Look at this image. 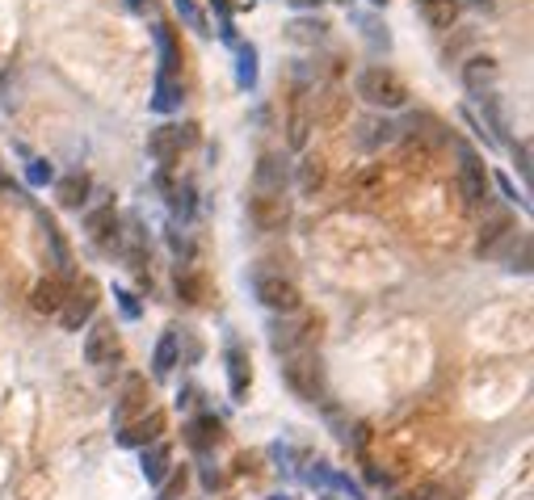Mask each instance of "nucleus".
Wrapping results in <instances>:
<instances>
[{
	"label": "nucleus",
	"mask_w": 534,
	"mask_h": 500,
	"mask_svg": "<svg viewBox=\"0 0 534 500\" xmlns=\"http://www.w3.org/2000/svg\"><path fill=\"white\" fill-rule=\"evenodd\" d=\"M354 93L362 102L379 110V114H391V110H404V105L413 102V88L404 85V76L396 68H387V63H371V68H362L354 80Z\"/></svg>",
	"instance_id": "obj_1"
},
{
	"label": "nucleus",
	"mask_w": 534,
	"mask_h": 500,
	"mask_svg": "<svg viewBox=\"0 0 534 500\" xmlns=\"http://www.w3.org/2000/svg\"><path fill=\"white\" fill-rule=\"evenodd\" d=\"M278 374H283L286 387H291L299 399H308V404H325L328 374H325V362H320V353H316V349L286 353L283 366H278Z\"/></svg>",
	"instance_id": "obj_2"
},
{
	"label": "nucleus",
	"mask_w": 534,
	"mask_h": 500,
	"mask_svg": "<svg viewBox=\"0 0 534 500\" xmlns=\"http://www.w3.org/2000/svg\"><path fill=\"white\" fill-rule=\"evenodd\" d=\"M252 294H257V303L266 311H274V316L303 311V291H299V282L278 274V269H252Z\"/></svg>",
	"instance_id": "obj_3"
},
{
	"label": "nucleus",
	"mask_w": 534,
	"mask_h": 500,
	"mask_svg": "<svg viewBox=\"0 0 534 500\" xmlns=\"http://www.w3.org/2000/svg\"><path fill=\"white\" fill-rule=\"evenodd\" d=\"M320 340V320L316 316H303V311H291L283 320H274L269 328V349L286 357V353H299V349H316Z\"/></svg>",
	"instance_id": "obj_4"
},
{
	"label": "nucleus",
	"mask_w": 534,
	"mask_h": 500,
	"mask_svg": "<svg viewBox=\"0 0 534 500\" xmlns=\"http://www.w3.org/2000/svg\"><path fill=\"white\" fill-rule=\"evenodd\" d=\"M244 215H249L252 232L278 235V232L291 227V219H295V202H291V193H249Z\"/></svg>",
	"instance_id": "obj_5"
},
{
	"label": "nucleus",
	"mask_w": 534,
	"mask_h": 500,
	"mask_svg": "<svg viewBox=\"0 0 534 500\" xmlns=\"http://www.w3.org/2000/svg\"><path fill=\"white\" fill-rule=\"evenodd\" d=\"M459 185H463V198L472 210H489L492 202V173L484 168V160L475 156L472 147H459Z\"/></svg>",
	"instance_id": "obj_6"
},
{
	"label": "nucleus",
	"mask_w": 534,
	"mask_h": 500,
	"mask_svg": "<svg viewBox=\"0 0 534 500\" xmlns=\"http://www.w3.org/2000/svg\"><path fill=\"white\" fill-rule=\"evenodd\" d=\"M193 143H198V127H193V122H164V127H156V131L148 135V156L160 164H173V160H181V152Z\"/></svg>",
	"instance_id": "obj_7"
},
{
	"label": "nucleus",
	"mask_w": 534,
	"mask_h": 500,
	"mask_svg": "<svg viewBox=\"0 0 534 500\" xmlns=\"http://www.w3.org/2000/svg\"><path fill=\"white\" fill-rule=\"evenodd\" d=\"M93 311H97V282L80 278L76 286H68V299H63V307H60L63 328H68V332H80V328L93 320Z\"/></svg>",
	"instance_id": "obj_8"
},
{
	"label": "nucleus",
	"mask_w": 534,
	"mask_h": 500,
	"mask_svg": "<svg viewBox=\"0 0 534 500\" xmlns=\"http://www.w3.org/2000/svg\"><path fill=\"white\" fill-rule=\"evenodd\" d=\"M89 332H85V362L89 366H105V362H114L122 353V337L114 320H89L85 324Z\"/></svg>",
	"instance_id": "obj_9"
},
{
	"label": "nucleus",
	"mask_w": 534,
	"mask_h": 500,
	"mask_svg": "<svg viewBox=\"0 0 534 500\" xmlns=\"http://www.w3.org/2000/svg\"><path fill=\"white\" fill-rule=\"evenodd\" d=\"M312 102H308V88L299 85L295 97H291V114H286V143L291 152H308V139H312Z\"/></svg>",
	"instance_id": "obj_10"
},
{
	"label": "nucleus",
	"mask_w": 534,
	"mask_h": 500,
	"mask_svg": "<svg viewBox=\"0 0 534 500\" xmlns=\"http://www.w3.org/2000/svg\"><path fill=\"white\" fill-rule=\"evenodd\" d=\"M291 190V164L283 152H266L257 168H252V193H286Z\"/></svg>",
	"instance_id": "obj_11"
},
{
	"label": "nucleus",
	"mask_w": 534,
	"mask_h": 500,
	"mask_svg": "<svg viewBox=\"0 0 534 500\" xmlns=\"http://www.w3.org/2000/svg\"><path fill=\"white\" fill-rule=\"evenodd\" d=\"M459 80H463V88H467L472 97H484V93H492L497 80H501V63H497V55H472L467 63H463Z\"/></svg>",
	"instance_id": "obj_12"
},
{
	"label": "nucleus",
	"mask_w": 534,
	"mask_h": 500,
	"mask_svg": "<svg viewBox=\"0 0 534 500\" xmlns=\"http://www.w3.org/2000/svg\"><path fill=\"white\" fill-rule=\"evenodd\" d=\"M354 139H357V147H362V152H383L387 143H396V139H400V127H396L387 114H379V110H374V114H366L362 122H357Z\"/></svg>",
	"instance_id": "obj_13"
},
{
	"label": "nucleus",
	"mask_w": 534,
	"mask_h": 500,
	"mask_svg": "<svg viewBox=\"0 0 534 500\" xmlns=\"http://www.w3.org/2000/svg\"><path fill=\"white\" fill-rule=\"evenodd\" d=\"M164 433V412L148 408L144 416H135L131 425L119 429V446H127V450H144V446H152V441H160Z\"/></svg>",
	"instance_id": "obj_14"
},
{
	"label": "nucleus",
	"mask_w": 534,
	"mask_h": 500,
	"mask_svg": "<svg viewBox=\"0 0 534 500\" xmlns=\"http://www.w3.org/2000/svg\"><path fill=\"white\" fill-rule=\"evenodd\" d=\"M55 185V202L63 206V210H85L89 206V193H93V176L85 173V168H72V173H63L51 181Z\"/></svg>",
	"instance_id": "obj_15"
},
{
	"label": "nucleus",
	"mask_w": 534,
	"mask_h": 500,
	"mask_svg": "<svg viewBox=\"0 0 534 500\" xmlns=\"http://www.w3.org/2000/svg\"><path fill=\"white\" fill-rule=\"evenodd\" d=\"M152 408V391H148V379H139V374H131L127 379V387H122V399L114 404V425H131L135 416H144V412Z\"/></svg>",
	"instance_id": "obj_16"
},
{
	"label": "nucleus",
	"mask_w": 534,
	"mask_h": 500,
	"mask_svg": "<svg viewBox=\"0 0 534 500\" xmlns=\"http://www.w3.org/2000/svg\"><path fill=\"white\" fill-rule=\"evenodd\" d=\"M85 232H89V240H97V244H122L119 210H114V202L89 206V210H85Z\"/></svg>",
	"instance_id": "obj_17"
},
{
	"label": "nucleus",
	"mask_w": 534,
	"mask_h": 500,
	"mask_svg": "<svg viewBox=\"0 0 534 500\" xmlns=\"http://www.w3.org/2000/svg\"><path fill=\"white\" fill-rule=\"evenodd\" d=\"M223 366H227V391H232V399H244L252 387V362L236 340L223 349Z\"/></svg>",
	"instance_id": "obj_18"
},
{
	"label": "nucleus",
	"mask_w": 534,
	"mask_h": 500,
	"mask_svg": "<svg viewBox=\"0 0 534 500\" xmlns=\"http://www.w3.org/2000/svg\"><path fill=\"white\" fill-rule=\"evenodd\" d=\"M168 471H173V450L164 441H152L139 450V475L148 480V488H160L168 480Z\"/></svg>",
	"instance_id": "obj_19"
},
{
	"label": "nucleus",
	"mask_w": 534,
	"mask_h": 500,
	"mask_svg": "<svg viewBox=\"0 0 534 500\" xmlns=\"http://www.w3.org/2000/svg\"><path fill=\"white\" fill-rule=\"evenodd\" d=\"M173 291L185 307H202L210 303V278L202 269H177V282H173Z\"/></svg>",
	"instance_id": "obj_20"
},
{
	"label": "nucleus",
	"mask_w": 534,
	"mask_h": 500,
	"mask_svg": "<svg viewBox=\"0 0 534 500\" xmlns=\"http://www.w3.org/2000/svg\"><path fill=\"white\" fill-rule=\"evenodd\" d=\"M509 235H513V219H509L505 210H497V215H489V219L480 223L475 252H480V257H492V252H497V244H501V240H509Z\"/></svg>",
	"instance_id": "obj_21"
},
{
	"label": "nucleus",
	"mask_w": 534,
	"mask_h": 500,
	"mask_svg": "<svg viewBox=\"0 0 534 500\" xmlns=\"http://www.w3.org/2000/svg\"><path fill=\"white\" fill-rule=\"evenodd\" d=\"M181 102H185V88H181L177 76L156 72V80H152V110L156 114H177Z\"/></svg>",
	"instance_id": "obj_22"
},
{
	"label": "nucleus",
	"mask_w": 534,
	"mask_h": 500,
	"mask_svg": "<svg viewBox=\"0 0 534 500\" xmlns=\"http://www.w3.org/2000/svg\"><path fill=\"white\" fill-rule=\"evenodd\" d=\"M173 366H181V337H177V328H164L160 340H156V353H152V374L168 379Z\"/></svg>",
	"instance_id": "obj_23"
},
{
	"label": "nucleus",
	"mask_w": 534,
	"mask_h": 500,
	"mask_svg": "<svg viewBox=\"0 0 534 500\" xmlns=\"http://www.w3.org/2000/svg\"><path fill=\"white\" fill-rule=\"evenodd\" d=\"M63 299H68V282L63 278H43L30 291V307L38 311V316H60Z\"/></svg>",
	"instance_id": "obj_24"
},
{
	"label": "nucleus",
	"mask_w": 534,
	"mask_h": 500,
	"mask_svg": "<svg viewBox=\"0 0 534 500\" xmlns=\"http://www.w3.org/2000/svg\"><path fill=\"white\" fill-rule=\"evenodd\" d=\"M459 13V0H416V17L430 29H455Z\"/></svg>",
	"instance_id": "obj_25"
},
{
	"label": "nucleus",
	"mask_w": 534,
	"mask_h": 500,
	"mask_svg": "<svg viewBox=\"0 0 534 500\" xmlns=\"http://www.w3.org/2000/svg\"><path fill=\"white\" fill-rule=\"evenodd\" d=\"M475 102H480V114H484V122H480V127H484V131L492 135V143H497V147L509 143V118H505V105L497 102L492 93L475 97Z\"/></svg>",
	"instance_id": "obj_26"
},
{
	"label": "nucleus",
	"mask_w": 534,
	"mask_h": 500,
	"mask_svg": "<svg viewBox=\"0 0 534 500\" xmlns=\"http://www.w3.org/2000/svg\"><path fill=\"white\" fill-rule=\"evenodd\" d=\"M185 441H190V450H198V455L215 450V441H219V421H215L210 412L193 416L190 425H185Z\"/></svg>",
	"instance_id": "obj_27"
},
{
	"label": "nucleus",
	"mask_w": 534,
	"mask_h": 500,
	"mask_svg": "<svg viewBox=\"0 0 534 500\" xmlns=\"http://www.w3.org/2000/svg\"><path fill=\"white\" fill-rule=\"evenodd\" d=\"M308 480L312 484H325V488H333V492H341V496H349V500H366V492L349 480V475H341V471H333V467H325V463H316V471H308Z\"/></svg>",
	"instance_id": "obj_28"
},
{
	"label": "nucleus",
	"mask_w": 534,
	"mask_h": 500,
	"mask_svg": "<svg viewBox=\"0 0 534 500\" xmlns=\"http://www.w3.org/2000/svg\"><path fill=\"white\" fill-rule=\"evenodd\" d=\"M325 176H328V168L320 156H303V164H299V173H295L299 193H303V198H316V193L325 190Z\"/></svg>",
	"instance_id": "obj_29"
},
{
	"label": "nucleus",
	"mask_w": 534,
	"mask_h": 500,
	"mask_svg": "<svg viewBox=\"0 0 534 500\" xmlns=\"http://www.w3.org/2000/svg\"><path fill=\"white\" fill-rule=\"evenodd\" d=\"M152 38H156V55H160V72L164 76H177L181 68V51H177V38L168 26H152Z\"/></svg>",
	"instance_id": "obj_30"
},
{
	"label": "nucleus",
	"mask_w": 534,
	"mask_h": 500,
	"mask_svg": "<svg viewBox=\"0 0 534 500\" xmlns=\"http://www.w3.org/2000/svg\"><path fill=\"white\" fill-rule=\"evenodd\" d=\"M286 29H291V43L312 46V43H325L328 21H325V17H295V21H291Z\"/></svg>",
	"instance_id": "obj_31"
},
{
	"label": "nucleus",
	"mask_w": 534,
	"mask_h": 500,
	"mask_svg": "<svg viewBox=\"0 0 534 500\" xmlns=\"http://www.w3.org/2000/svg\"><path fill=\"white\" fill-rule=\"evenodd\" d=\"M232 51H236V85L249 93V88H257V46L236 43Z\"/></svg>",
	"instance_id": "obj_32"
},
{
	"label": "nucleus",
	"mask_w": 534,
	"mask_h": 500,
	"mask_svg": "<svg viewBox=\"0 0 534 500\" xmlns=\"http://www.w3.org/2000/svg\"><path fill=\"white\" fill-rule=\"evenodd\" d=\"M193 198H198V193H193L190 181H181V185H173V190H168V210H173V219H181V223L193 219V206H198Z\"/></svg>",
	"instance_id": "obj_33"
},
{
	"label": "nucleus",
	"mask_w": 534,
	"mask_h": 500,
	"mask_svg": "<svg viewBox=\"0 0 534 500\" xmlns=\"http://www.w3.org/2000/svg\"><path fill=\"white\" fill-rule=\"evenodd\" d=\"M357 26H362V38L374 46V51H391V34L379 17H357Z\"/></svg>",
	"instance_id": "obj_34"
},
{
	"label": "nucleus",
	"mask_w": 534,
	"mask_h": 500,
	"mask_svg": "<svg viewBox=\"0 0 534 500\" xmlns=\"http://www.w3.org/2000/svg\"><path fill=\"white\" fill-rule=\"evenodd\" d=\"M26 181H30L34 190H43V185H51V181H55V164L43 160V156H34V160L26 164Z\"/></svg>",
	"instance_id": "obj_35"
},
{
	"label": "nucleus",
	"mask_w": 534,
	"mask_h": 500,
	"mask_svg": "<svg viewBox=\"0 0 534 500\" xmlns=\"http://www.w3.org/2000/svg\"><path fill=\"white\" fill-rule=\"evenodd\" d=\"M173 9H177V17H181V21H185L190 29H198V34H210V29H207V17L198 13V4H193V0H173Z\"/></svg>",
	"instance_id": "obj_36"
},
{
	"label": "nucleus",
	"mask_w": 534,
	"mask_h": 500,
	"mask_svg": "<svg viewBox=\"0 0 534 500\" xmlns=\"http://www.w3.org/2000/svg\"><path fill=\"white\" fill-rule=\"evenodd\" d=\"M114 299H119V307H122V316H127V320H139V316H144V303H139V294H135V291H127V286H114Z\"/></svg>",
	"instance_id": "obj_37"
},
{
	"label": "nucleus",
	"mask_w": 534,
	"mask_h": 500,
	"mask_svg": "<svg viewBox=\"0 0 534 500\" xmlns=\"http://www.w3.org/2000/svg\"><path fill=\"white\" fill-rule=\"evenodd\" d=\"M492 185H497V190H501L505 198H509V202H518L522 210H530V202H526V193H522L518 185H513V176H505V173H497V176H492Z\"/></svg>",
	"instance_id": "obj_38"
},
{
	"label": "nucleus",
	"mask_w": 534,
	"mask_h": 500,
	"mask_svg": "<svg viewBox=\"0 0 534 500\" xmlns=\"http://www.w3.org/2000/svg\"><path fill=\"white\" fill-rule=\"evenodd\" d=\"M513 168H518V176L522 181H530V139H518V143H513Z\"/></svg>",
	"instance_id": "obj_39"
},
{
	"label": "nucleus",
	"mask_w": 534,
	"mask_h": 500,
	"mask_svg": "<svg viewBox=\"0 0 534 500\" xmlns=\"http://www.w3.org/2000/svg\"><path fill=\"white\" fill-rule=\"evenodd\" d=\"M181 492H185V475H177V471H168V480L160 484V500H177Z\"/></svg>",
	"instance_id": "obj_40"
},
{
	"label": "nucleus",
	"mask_w": 534,
	"mask_h": 500,
	"mask_svg": "<svg viewBox=\"0 0 534 500\" xmlns=\"http://www.w3.org/2000/svg\"><path fill=\"white\" fill-rule=\"evenodd\" d=\"M509 269H513V274H530V240H526V235H522V252L509 261Z\"/></svg>",
	"instance_id": "obj_41"
},
{
	"label": "nucleus",
	"mask_w": 534,
	"mask_h": 500,
	"mask_svg": "<svg viewBox=\"0 0 534 500\" xmlns=\"http://www.w3.org/2000/svg\"><path fill=\"white\" fill-rule=\"evenodd\" d=\"M177 337L185 340V362H198V357H202V345H198V340H193V332H190V328H181Z\"/></svg>",
	"instance_id": "obj_42"
},
{
	"label": "nucleus",
	"mask_w": 534,
	"mask_h": 500,
	"mask_svg": "<svg viewBox=\"0 0 534 500\" xmlns=\"http://www.w3.org/2000/svg\"><path fill=\"white\" fill-rule=\"evenodd\" d=\"M433 496H438V488H433V484H421V488H413V492H404L400 500H433Z\"/></svg>",
	"instance_id": "obj_43"
},
{
	"label": "nucleus",
	"mask_w": 534,
	"mask_h": 500,
	"mask_svg": "<svg viewBox=\"0 0 534 500\" xmlns=\"http://www.w3.org/2000/svg\"><path fill=\"white\" fill-rule=\"evenodd\" d=\"M210 9H215L223 21H232V13H236V4H232V0H210Z\"/></svg>",
	"instance_id": "obj_44"
},
{
	"label": "nucleus",
	"mask_w": 534,
	"mask_h": 500,
	"mask_svg": "<svg viewBox=\"0 0 534 500\" xmlns=\"http://www.w3.org/2000/svg\"><path fill=\"white\" fill-rule=\"evenodd\" d=\"M459 9H484V13H492L497 4L492 0H459Z\"/></svg>",
	"instance_id": "obj_45"
},
{
	"label": "nucleus",
	"mask_w": 534,
	"mask_h": 500,
	"mask_svg": "<svg viewBox=\"0 0 534 500\" xmlns=\"http://www.w3.org/2000/svg\"><path fill=\"white\" fill-rule=\"evenodd\" d=\"M286 4L299 9V13H316V4H320V0H286Z\"/></svg>",
	"instance_id": "obj_46"
},
{
	"label": "nucleus",
	"mask_w": 534,
	"mask_h": 500,
	"mask_svg": "<svg viewBox=\"0 0 534 500\" xmlns=\"http://www.w3.org/2000/svg\"><path fill=\"white\" fill-rule=\"evenodd\" d=\"M371 4H374V9H383V4H387V0H371Z\"/></svg>",
	"instance_id": "obj_47"
},
{
	"label": "nucleus",
	"mask_w": 534,
	"mask_h": 500,
	"mask_svg": "<svg viewBox=\"0 0 534 500\" xmlns=\"http://www.w3.org/2000/svg\"><path fill=\"white\" fill-rule=\"evenodd\" d=\"M139 4H144V0H131V9H139Z\"/></svg>",
	"instance_id": "obj_48"
},
{
	"label": "nucleus",
	"mask_w": 534,
	"mask_h": 500,
	"mask_svg": "<svg viewBox=\"0 0 534 500\" xmlns=\"http://www.w3.org/2000/svg\"><path fill=\"white\" fill-rule=\"evenodd\" d=\"M337 4H349V0H337Z\"/></svg>",
	"instance_id": "obj_49"
},
{
	"label": "nucleus",
	"mask_w": 534,
	"mask_h": 500,
	"mask_svg": "<svg viewBox=\"0 0 534 500\" xmlns=\"http://www.w3.org/2000/svg\"><path fill=\"white\" fill-rule=\"evenodd\" d=\"M278 500H286V496H278Z\"/></svg>",
	"instance_id": "obj_50"
}]
</instances>
